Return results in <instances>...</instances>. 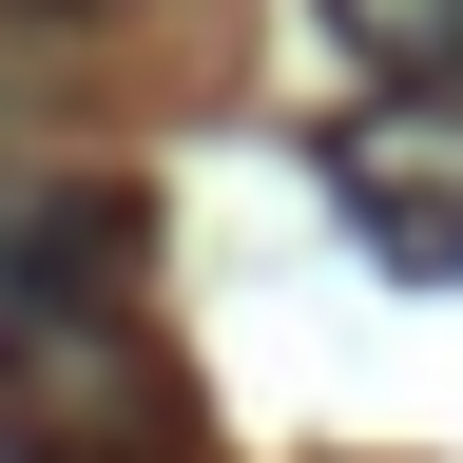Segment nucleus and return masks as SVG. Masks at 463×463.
<instances>
[{
  "mask_svg": "<svg viewBox=\"0 0 463 463\" xmlns=\"http://www.w3.org/2000/svg\"><path fill=\"white\" fill-rule=\"evenodd\" d=\"M116 289H136V194L58 155H0V367L20 386H116Z\"/></svg>",
  "mask_w": 463,
  "mask_h": 463,
  "instance_id": "obj_1",
  "label": "nucleus"
},
{
  "mask_svg": "<svg viewBox=\"0 0 463 463\" xmlns=\"http://www.w3.org/2000/svg\"><path fill=\"white\" fill-rule=\"evenodd\" d=\"M328 39L367 58L386 97H463V0H328Z\"/></svg>",
  "mask_w": 463,
  "mask_h": 463,
  "instance_id": "obj_3",
  "label": "nucleus"
},
{
  "mask_svg": "<svg viewBox=\"0 0 463 463\" xmlns=\"http://www.w3.org/2000/svg\"><path fill=\"white\" fill-rule=\"evenodd\" d=\"M328 213L367 232V270L463 289V97H367L328 136Z\"/></svg>",
  "mask_w": 463,
  "mask_h": 463,
  "instance_id": "obj_2",
  "label": "nucleus"
}]
</instances>
